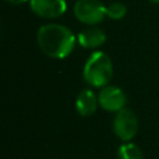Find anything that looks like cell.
Masks as SVG:
<instances>
[{"mask_svg": "<svg viewBox=\"0 0 159 159\" xmlns=\"http://www.w3.org/2000/svg\"><path fill=\"white\" fill-rule=\"evenodd\" d=\"M40 50L52 58H65L75 48L76 37L73 32L60 24L42 25L36 34Z\"/></svg>", "mask_w": 159, "mask_h": 159, "instance_id": "1", "label": "cell"}, {"mask_svg": "<svg viewBox=\"0 0 159 159\" xmlns=\"http://www.w3.org/2000/svg\"><path fill=\"white\" fill-rule=\"evenodd\" d=\"M113 76V65L111 58L102 51H94L87 58L83 66L84 81L97 88L108 86Z\"/></svg>", "mask_w": 159, "mask_h": 159, "instance_id": "2", "label": "cell"}, {"mask_svg": "<svg viewBox=\"0 0 159 159\" xmlns=\"http://www.w3.org/2000/svg\"><path fill=\"white\" fill-rule=\"evenodd\" d=\"M73 15L80 22L93 26L104 20L107 11L99 0H77L73 5Z\"/></svg>", "mask_w": 159, "mask_h": 159, "instance_id": "3", "label": "cell"}, {"mask_svg": "<svg viewBox=\"0 0 159 159\" xmlns=\"http://www.w3.org/2000/svg\"><path fill=\"white\" fill-rule=\"evenodd\" d=\"M113 132L123 142H130L138 132V118L133 111L123 108L116 113L113 119Z\"/></svg>", "mask_w": 159, "mask_h": 159, "instance_id": "4", "label": "cell"}, {"mask_svg": "<svg viewBox=\"0 0 159 159\" xmlns=\"http://www.w3.org/2000/svg\"><path fill=\"white\" fill-rule=\"evenodd\" d=\"M98 103L101 108L107 112H119L120 109L125 108L127 97L125 93L117 86H104L101 88L98 93Z\"/></svg>", "mask_w": 159, "mask_h": 159, "instance_id": "5", "label": "cell"}, {"mask_svg": "<svg viewBox=\"0 0 159 159\" xmlns=\"http://www.w3.org/2000/svg\"><path fill=\"white\" fill-rule=\"evenodd\" d=\"M65 0H30V9L34 14L43 19H56L66 11Z\"/></svg>", "mask_w": 159, "mask_h": 159, "instance_id": "6", "label": "cell"}, {"mask_svg": "<svg viewBox=\"0 0 159 159\" xmlns=\"http://www.w3.org/2000/svg\"><path fill=\"white\" fill-rule=\"evenodd\" d=\"M98 97L89 88L82 89L76 98V111L82 117L92 116L98 107Z\"/></svg>", "mask_w": 159, "mask_h": 159, "instance_id": "7", "label": "cell"}, {"mask_svg": "<svg viewBox=\"0 0 159 159\" xmlns=\"http://www.w3.org/2000/svg\"><path fill=\"white\" fill-rule=\"evenodd\" d=\"M106 39L107 36L103 32V30L92 26V27L83 29L78 34L77 42L84 48H97L106 42Z\"/></svg>", "mask_w": 159, "mask_h": 159, "instance_id": "8", "label": "cell"}, {"mask_svg": "<svg viewBox=\"0 0 159 159\" xmlns=\"http://www.w3.org/2000/svg\"><path fill=\"white\" fill-rule=\"evenodd\" d=\"M118 159H144L142 149L130 142H124L117 152Z\"/></svg>", "mask_w": 159, "mask_h": 159, "instance_id": "9", "label": "cell"}, {"mask_svg": "<svg viewBox=\"0 0 159 159\" xmlns=\"http://www.w3.org/2000/svg\"><path fill=\"white\" fill-rule=\"evenodd\" d=\"M106 11H107V16L112 20H120L125 16L127 14V7L123 2L120 1H114L111 2L109 5L106 6Z\"/></svg>", "mask_w": 159, "mask_h": 159, "instance_id": "10", "label": "cell"}, {"mask_svg": "<svg viewBox=\"0 0 159 159\" xmlns=\"http://www.w3.org/2000/svg\"><path fill=\"white\" fill-rule=\"evenodd\" d=\"M4 1H6V2H9V4H12V5H20V4L26 2L27 0H4Z\"/></svg>", "mask_w": 159, "mask_h": 159, "instance_id": "11", "label": "cell"}, {"mask_svg": "<svg viewBox=\"0 0 159 159\" xmlns=\"http://www.w3.org/2000/svg\"><path fill=\"white\" fill-rule=\"evenodd\" d=\"M150 2H153V4H159V0H149Z\"/></svg>", "mask_w": 159, "mask_h": 159, "instance_id": "12", "label": "cell"}]
</instances>
